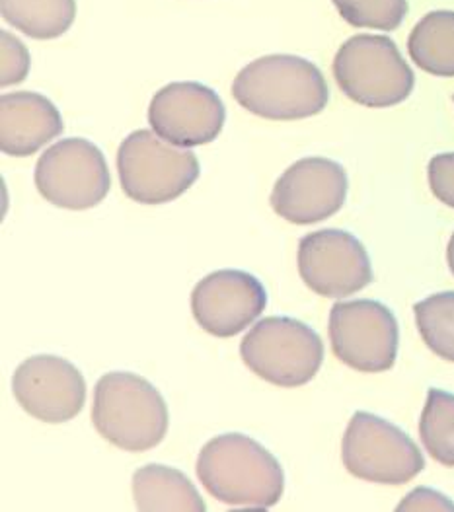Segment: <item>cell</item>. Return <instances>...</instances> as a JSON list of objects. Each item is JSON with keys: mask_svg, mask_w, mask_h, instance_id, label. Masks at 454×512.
<instances>
[{"mask_svg": "<svg viewBox=\"0 0 454 512\" xmlns=\"http://www.w3.org/2000/svg\"><path fill=\"white\" fill-rule=\"evenodd\" d=\"M453 100H454V98H453Z\"/></svg>", "mask_w": 454, "mask_h": 512, "instance_id": "484cf974", "label": "cell"}, {"mask_svg": "<svg viewBox=\"0 0 454 512\" xmlns=\"http://www.w3.org/2000/svg\"><path fill=\"white\" fill-rule=\"evenodd\" d=\"M201 485L228 507L271 509L285 491L279 460L258 440L227 433L209 440L197 458Z\"/></svg>", "mask_w": 454, "mask_h": 512, "instance_id": "6da1fadb", "label": "cell"}, {"mask_svg": "<svg viewBox=\"0 0 454 512\" xmlns=\"http://www.w3.org/2000/svg\"><path fill=\"white\" fill-rule=\"evenodd\" d=\"M447 261H449V269L454 275V234L449 240V246H447Z\"/></svg>", "mask_w": 454, "mask_h": 512, "instance_id": "d4e9b609", "label": "cell"}, {"mask_svg": "<svg viewBox=\"0 0 454 512\" xmlns=\"http://www.w3.org/2000/svg\"><path fill=\"white\" fill-rule=\"evenodd\" d=\"M297 263L304 285L326 298L351 296L373 281V265L365 246L353 234L338 228L303 236Z\"/></svg>", "mask_w": 454, "mask_h": 512, "instance_id": "30bf717a", "label": "cell"}, {"mask_svg": "<svg viewBox=\"0 0 454 512\" xmlns=\"http://www.w3.org/2000/svg\"><path fill=\"white\" fill-rule=\"evenodd\" d=\"M92 423L125 452H147L168 433V405L151 382L133 372H108L94 388Z\"/></svg>", "mask_w": 454, "mask_h": 512, "instance_id": "3957f363", "label": "cell"}, {"mask_svg": "<svg viewBox=\"0 0 454 512\" xmlns=\"http://www.w3.org/2000/svg\"><path fill=\"white\" fill-rule=\"evenodd\" d=\"M133 497L143 512L207 511L190 477L162 464H147L133 474Z\"/></svg>", "mask_w": 454, "mask_h": 512, "instance_id": "2e32d148", "label": "cell"}, {"mask_svg": "<svg viewBox=\"0 0 454 512\" xmlns=\"http://www.w3.org/2000/svg\"><path fill=\"white\" fill-rule=\"evenodd\" d=\"M267 306L262 281L240 269H221L203 277L191 293V314L199 328L215 337H234L252 326Z\"/></svg>", "mask_w": 454, "mask_h": 512, "instance_id": "4fadbf2b", "label": "cell"}, {"mask_svg": "<svg viewBox=\"0 0 454 512\" xmlns=\"http://www.w3.org/2000/svg\"><path fill=\"white\" fill-rule=\"evenodd\" d=\"M347 172L340 162L308 156L289 166L273 185L271 209L287 222L314 224L334 217L347 199Z\"/></svg>", "mask_w": 454, "mask_h": 512, "instance_id": "7c38bea8", "label": "cell"}, {"mask_svg": "<svg viewBox=\"0 0 454 512\" xmlns=\"http://www.w3.org/2000/svg\"><path fill=\"white\" fill-rule=\"evenodd\" d=\"M419 437L429 456L454 468V394L431 388L419 419Z\"/></svg>", "mask_w": 454, "mask_h": 512, "instance_id": "d6986e66", "label": "cell"}, {"mask_svg": "<svg viewBox=\"0 0 454 512\" xmlns=\"http://www.w3.org/2000/svg\"><path fill=\"white\" fill-rule=\"evenodd\" d=\"M65 131L55 104L36 92L0 96V150L26 158Z\"/></svg>", "mask_w": 454, "mask_h": 512, "instance_id": "9a60e30c", "label": "cell"}, {"mask_svg": "<svg viewBox=\"0 0 454 512\" xmlns=\"http://www.w3.org/2000/svg\"><path fill=\"white\" fill-rule=\"evenodd\" d=\"M414 314L423 343L439 359L454 363V291L419 300Z\"/></svg>", "mask_w": 454, "mask_h": 512, "instance_id": "ffe728a7", "label": "cell"}, {"mask_svg": "<svg viewBox=\"0 0 454 512\" xmlns=\"http://www.w3.org/2000/svg\"><path fill=\"white\" fill-rule=\"evenodd\" d=\"M232 96L258 117L295 121L326 110L330 88L322 71L308 59L265 55L236 74Z\"/></svg>", "mask_w": 454, "mask_h": 512, "instance_id": "7a4b0ae2", "label": "cell"}, {"mask_svg": "<svg viewBox=\"0 0 454 512\" xmlns=\"http://www.w3.org/2000/svg\"><path fill=\"white\" fill-rule=\"evenodd\" d=\"M240 357L256 376L279 388L308 384L324 363L320 335L287 316L260 320L240 343Z\"/></svg>", "mask_w": 454, "mask_h": 512, "instance_id": "8992f818", "label": "cell"}, {"mask_svg": "<svg viewBox=\"0 0 454 512\" xmlns=\"http://www.w3.org/2000/svg\"><path fill=\"white\" fill-rule=\"evenodd\" d=\"M408 53L421 71L439 78H454V12L425 14L408 37Z\"/></svg>", "mask_w": 454, "mask_h": 512, "instance_id": "e0dca14e", "label": "cell"}, {"mask_svg": "<svg viewBox=\"0 0 454 512\" xmlns=\"http://www.w3.org/2000/svg\"><path fill=\"white\" fill-rule=\"evenodd\" d=\"M227 119L219 94L199 82H172L152 96V131L174 147H201L213 143Z\"/></svg>", "mask_w": 454, "mask_h": 512, "instance_id": "8fae6325", "label": "cell"}, {"mask_svg": "<svg viewBox=\"0 0 454 512\" xmlns=\"http://www.w3.org/2000/svg\"><path fill=\"white\" fill-rule=\"evenodd\" d=\"M332 71L351 102L373 110L406 102L416 86V74L388 36L349 37L338 49Z\"/></svg>", "mask_w": 454, "mask_h": 512, "instance_id": "277c9868", "label": "cell"}, {"mask_svg": "<svg viewBox=\"0 0 454 512\" xmlns=\"http://www.w3.org/2000/svg\"><path fill=\"white\" fill-rule=\"evenodd\" d=\"M2 18L34 39L67 34L76 18V0H0Z\"/></svg>", "mask_w": 454, "mask_h": 512, "instance_id": "ac0fdd59", "label": "cell"}, {"mask_svg": "<svg viewBox=\"0 0 454 512\" xmlns=\"http://www.w3.org/2000/svg\"><path fill=\"white\" fill-rule=\"evenodd\" d=\"M39 195L61 209L86 211L100 205L112 187L106 156L86 139H65L47 148L36 164Z\"/></svg>", "mask_w": 454, "mask_h": 512, "instance_id": "ba28073f", "label": "cell"}, {"mask_svg": "<svg viewBox=\"0 0 454 512\" xmlns=\"http://www.w3.org/2000/svg\"><path fill=\"white\" fill-rule=\"evenodd\" d=\"M199 160L188 148L170 147L139 129L117 150V174L125 195L141 205H164L184 195L199 178Z\"/></svg>", "mask_w": 454, "mask_h": 512, "instance_id": "5b68a950", "label": "cell"}, {"mask_svg": "<svg viewBox=\"0 0 454 512\" xmlns=\"http://www.w3.org/2000/svg\"><path fill=\"white\" fill-rule=\"evenodd\" d=\"M12 392L28 415L53 425L75 419L86 402L82 372L57 355L26 359L12 376Z\"/></svg>", "mask_w": 454, "mask_h": 512, "instance_id": "5bb4252c", "label": "cell"}, {"mask_svg": "<svg viewBox=\"0 0 454 512\" xmlns=\"http://www.w3.org/2000/svg\"><path fill=\"white\" fill-rule=\"evenodd\" d=\"M328 333L334 355L353 370L377 374L396 363L398 320L382 302L369 298L336 302L330 310Z\"/></svg>", "mask_w": 454, "mask_h": 512, "instance_id": "9c48e42d", "label": "cell"}, {"mask_svg": "<svg viewBox=\"0 0 454 512\" xmlns=\"http://www.w3.org/2000/svg\"><path fill=\"white\" fill-rule=\"evenodd\" d=\"M341 460L351 476L380 485H404L425 468L414 440L394 423L367 411L351 417L341 440Z\"/></svg>", "mask_w": 454, "mask_h": 512, "instance_id": "52a82bcc", "label": "cell"}, {"mask_svg": "<svg viewBox=\"0 0 454 512\" xmlns=\"http://www.w3.org/2000/svg\"><path fill=\"white\" fill-rule=\"evenodd\" d=\"M2 73L0 84L2 86H14L20 84L30 73V53L26 45L10 32L2 30Z\"/></svg>", "mask_w": 454, "mask_h": 512, "instance_id": "7402d4cb", "label": "cell"}, {"mask_svg": "<svg viewBox=\"0 0 454 512\" xmlns=\"http://www.w3.org/2000/svg\"><path fill=\"white\" fill-rule=\"evenodd\" d=\"M341 18L353 28L394 32L408 16V0H332Z\"/></svg>", "mask_w": 454, "mask_h": 512, "instance_id": "44dd1931", "label": "cell"}, {"mask_svg": "<svg viewBox=\"0 0 454 512\" xmlns=\"http://www.w3.org/2000/svg\"><path fill=\"white\" fill-rule=\"evenodd\" d=\"M398 511H454V503L439 491L419 487L398 505Z\"/></svg>", "mask_w": 454, "mask_h": 512, "instance_id": "cb8c5ba5", "label": "cell"}, {"mask_svg": "<svg viewBox=\"0 0 454 512\" xmlns=\"http://www.w3.org/2000/svg\"><path fill=\"white\" fill-rule=\"evenodd\" d=\"M427 180L433 195L454 209V152H443L429 160Z\"/></svg>", "mask_w": 454, "mask_h": 512, "instance_id": "603a6c76", "label": "cell"}]
</instances>
